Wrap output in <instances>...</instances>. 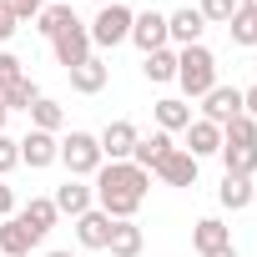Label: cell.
I'll return each mask as SVG.
<instances>
[{"mask_svg":"<svg viewBox=\"0 0 257 257\" xmlns=\"http://www.w3.org/2000/svg\"><path fill=\"white\" fill-rule=\"evenodd\" d=\"M16 217V187H6V177H0V222Z\"/></svg>","mask_w":257,"mask_h":257,"instance_id":"e575fe53","label":"cell"},{"mask_svg":"<svg viewBox=\"0 0 257 257\" xmlns=\"http://www.w3.org/2000/svg\"><path fill=\"white\" fill-rule=\"evenodd\" d=\"M41 101V86L31 76H16V81H0V106L6 111H31Z\"/></svg>","mask_w":257,"mask_h":257,"instance_id":"44dd1931","label":"cell"},{"mask_svg":"<svg viewBox=\"0 0 257 257\" xmlns=\"http://www.w3.org/2000/svg\"><path fill=\"white\" fill-rule=\"evenodd\" d=\"M177 142L167 137V132H152V137H137V152H132V162L142 167V172H157L162 162H167V152H172Z\"/></svg>","mask_w":257,"mask_h":257,"instance_id":"ffe728a7","label":"cell"},{"mask_svg":"<svg viewBox=\"0 0 257 257\" xmlns=\"http://www.w3.org/2000/svg\"><path fill=\"white\" fill-rule=\"evenodd\" d=\"M212 257H237V247H222V252H212Z\"/></svg>","mask_w":257,"mask_h":257,"instance_id":"74e56055","label":"cell"},{"mask_svg":"<svg viewBox=\"0 0 257 257\" xmlns=\"http://www.w3.org/2000/svg\"><path fill=\"white\" fill-rule=\"evenodd\" d=\"M16 217L31 227V237H36V242H46V232L61 222V212H56V202H51V197H31V202H26Z\"/></svg>","mask_w":257,"mask_h":257,"instance_id":"ac0fdd59","label":"cell"},{"mask_svg":"<svg viewBox=\"0 0 257 257\" xmlns=\"http://www.w3.org/2000/svg\"><path fill=\"white\" fill-rule=\"evenodd\" d=\"M51 51H56V66H81V61H91L96 51H91V31H86V21H71V26H61L56 31V41H51Z\"/></svg>","mask_w":257,"mask_h":257,"instance_id":"5b68a950","label":"cell"},{"mask_svg":"<svg viewBox=\"0 0 257 257\" xmlns=\"http://www.w3.org/2000/svg\"><path fill=\"white\" fill-rule=\"evenodd\" d=\"M132 16L137 11H126L121 0H111V6H96V21L86 26L91 31V51H116L132 41Z\"/></svg>","mask_w":257,"mask_h":257,"instance_id":"3957f363","label":"cell"},{"mask_svg":"<svg viewBox=\"0 0 257 257\" xmlns=\"http://www.w3.org/2000/svg\"><path fill=\"white\" fill-rule=\"evenodd\" d=\"M96 6H111V0H96Z\"/></svg>","mask_w":257,"mask_h":257,"instance_id":"7bdbcfd3","label":"cell"},{"mask_svg":"<svg viewBox=\"0 0 257 257\" xmlns=\"http://www.w3.org/2000/svg\"><path fill=\"white\" fill-rule=\"evenodd\" d=\"M61 162V137H51V132H31L21 137V167H31V172H46V167H56Z\"/></svg>","mask_w":257,"mask_h":257,"instance_id":"52a82bcc","label":"cell"},{"mask_svg":"<svg viewBox=\"0 0 257 257\" xmlns=\"http://www.w3.org/2000/svg\"><path fill=\"white\" fill-rule=\"evenodd\" d=\"M71 21H76V11H71V6H46V11L36 16V31H41L46 41H56V31H61V26H71Z\"/></svg>","mask_w":257,"mask_h":257,"instance_id":"83f0119b","label":"cell"},{"mask_svg":"<svg viewBox=\"0 0 257 257\" xmlns=\"http://www.w3.org/2000/svg\"><path fill=\"white\" fill-rule=\"evenodd\" d=\"M152 116H157V132L177 137V132H187V126H192V101H182V96H162V101L152 106Z\"/></svg>","mask_w":257,"mask_h":257,"instance_id":"e0dca14e","label":"cell"},{"mask_svg":"<svg viewBox=\"0 0 257 257\" xmlns=\"http://www.w3.org/2000/svg\"><path fill=\"white\" fill-rule=\"evenodd\" d=\"M26 116H31V126H36V132H51V137L66 126V111H61V101H51V96H41Z\"/></svg>","mask_w":257,"mask_h":257,"instance_id":"484cf974","label":"cell"},{"mask_svg":"<svg viewBox=\"0 0 257 257\" xmlns=\"http://www.w3.org/2000/svg\"><path fill=\"white\" fill-rule=\"evenodd\" d=\"M46 6H71V0H46Z\"/></svg>","mask_w":257,"mask_h":257,"instance_id":"60d3db41","label":"cell"},{"mask_svg":"<svg viewBox=\"0 0 257 257\" xmlns=\"http://www.w3.org/2000/svg\"><path fill=\"white\" fill-rule=\"evenodd\" d=\"M177 86H182V101H202V96L217 86V56H212L207 46L177 51Z\"/></svg>","mask_w":257,"mask_h":257,"instance_id":"7a4b0ae2","label":"cell"},{"mask_svg":"<svg viewBox=\"0 0 257 257\" xmlns=\"http://www.w3.org/2000/svg\"><path fill=\"white\" fill-rule=\"evenodd\" d=\"M6 6H11L16 21H36V16L46 11V0H6Z\"/></svg>","mask_w":257,"mask_h":257,"instance_id":"1f68e13d","label":"cell"},{"mask_svg":"<svg viewBox=\"0 0 257 257\" xmlns=\"http://www.w3.org/2000/svg\"><path fill=\"white\" fill-rule=\"evenodd\" d=\"M182 137H187V147H182V152H187V157H197V162L222 152V126H212V121H202V116H192V126H187Z\"/></svg>","mask_w":257,"mask_h":257,"instance_id":"5bb4252c","label":"cell"},{"mask_svg":"<svg viewBox=\"0 0 257 257\" xmlns=\"http://www.w3.org/2000/svg\"><path fill=\"white\" fill-rule=\"evenodd\" d=\"M6 116H11V111H6V106H0V132H6Z\"/></svg>","mask_w":257,"mask_h":257,"instance_id":"f35d334b","label":"cell"},{"mask_svg":"<svg viewBox=\"0 0 257 257\" xmlns=\"http://www.w3.org/2000/svg\"><path fill=\"white\" fill-rule=\"evenodd\" d=\"M202 31H207V21L197 16V6H182V11H172V16H167V46H172V51L202 46Z\"/></svg>","mask_w":257,"mask_h":257,"instance_id":"ba28073f","label":"cell"},{"mask_svg":"<svg viewBox=\"0 0 257 257\" xmlns=\"http://www.w3.org/2000/svg\"><path fill=\"white\" fill-rule=\"evenodd\" d=\"M232 116H242V86H212L207 96H202V121H212V126H227Z\"/></svg>","mask_w":257,"mask_h":257,"instance_id":"9c48e42d","label":"cell"},{"mask_svg":"<svg viewBox=\"0 0 257 257\" xmlns=\"http://www.w3.org/2000/svg\"><path fill=\"white\" fill-rule=\"evenodd\" d=\"M242 111L257 121V86H247V91H242Z\"/></svg>","mask_w":257,"mask_h":257,"instance_id":"d590c367","label":"cell"},{"mask_svg":"<svg viewBox=\"0 0 257 257\" xmlns=\"http://www.w3.org/2000/svg\"><path fill=\"white\" fill-rule=\"evenodd\" d=\"M142 247H147V237L137 222H111V242H106L111 257H142Z\"/></svg>","mask_w":257,"mask_h":257,"instance_id":"7402d4cb","label":"cell"},{"mask_svg":"<svg viewBox=\"0 0 257 257\" xmlns=\"http://www.w3.org/2000/svg\"><path fill=\"white\" fill-rule=\"evenodd\" d=\"M132 46H137L142 56L162 51V46H167V16H162V11H137V16H132Z\"/></svg>","mask_w":257,"mask_h":257,"instance_id":"30bf717a","label":"cell"},{"mask_svg":"<svg viewBox=\"0 0 257 257\" xmlns=\"http://www.w3.org/2000/svg\"><path fill=\"white\" fill-rule=\"evenodd\" d=\"M137 137H142V132H137V121L116 116V121H106V126H101V137H96V142H101V157H106V162H132Z\"/></svg>","mask_w":257,"mask_h":257,"instance_id":"8992f818","label":"cell"},{"mask_svg":"<svg viewBox=\"0 0 257 257\" xmlns=\"http://www.w3.org/2000/svg\"><path fill=\"white\" fill-rule=\"evenodd\" d=\"M16 31H21V21L11 16V6H6V0H0V41H11Z\"/></svg>","mask_w":257,"mask_h":257,"instance_id":"836d02e7","label":"cell"},{"mask_svg":"<svg viewBox=\"0 0 257 257\" xmlns=\"http://www.w3.org/2000/svg\"><path fill=\"white\" fill-rule=\"evenodd\" d=\"M61 167L71 172V177H96L101 167H106V157H101V142H96V132H66L61 137Z\"/></svg>","mask_w":257,"mask_h":257,"instance_id":"277c9868","label":"cell"},{"mask_svg":"<svg viewBox=\"0 0 257 257\" xmlns=\"http://www.w3.org/2000/svg\"><path fill=\"white\" fill-rule=\"evenodd\" d=\"M41 242L31 237V227L21 222V217H6L0 222V257H31Z\"/></svg>","mask_w":257,"mask_h":257,"instance_id":"d6986e66","label":"cell"},{"mask_svg":"<svg viewBox=\"0 0 257 257\" xmlns=\"http://www.w3.org/2000/svg\"><path fill=\"white\" fill-rule=\"evenodd\" d=\"M66 76H71V91H81V96H101V91H106V81H111V66H106L101 56H91V61L71 66Z\"/></svg>","mask_w":257,"mask_h":257,"instance_id":"9a60e30c","label":"cell"},{"mask_svg":"<svg viewBox=\"0 0 257 257\" xmlns=\"http://www.w3.org/2000/svg\"><path fill=\"white\" fill-rule=\"evenodd\" d=\"M91 192H96V207L111 222H137V212L152 192V172H142L137 162H106L91 177Z\"/></svg>","mask_w":257,"mask_h":257,"instance_id":"6da1fadb","label":"cell"},{"mask_svg":"<svg viewBox=\"0 0 257 257\" xmlns=\"http://www.w3.org/2000/svg\"><path fill=\"white\" fill-rule=\"evenodd\" d=\"M217 157H222V172L227 177H247V182L257 177V147H222Z\"/></svg>","mask_w":257,"mask_h":257,"instance_id":"d4e9b609","label":"cell"},{"mask_svg":"<svg viewBox=\"0 0 257 257\" xmlns=\"http://www.w3.org/2000/svg\"><path fill=\"white\" fill-rule=\"evenodd\" d=\"M252 187H257V182H247V177H227V172H222L217 202H222L227 212H247V207H252Z\"/></svg>","mask_w":257,"mask_h":257,"instance_id":"cb8c5ba5","label":"cell"},{"mask_svg":"<svg viewBox=\"0 0 257 257\" xmlns=\"http://www.w3.org/2000/svg\"><path fill=\"white\" fill-rule=\"evenodd\" d=\"M46 257H76V252H46Z\"/></svg>","mask_w":257,"mask_h":257,"instance_id":"ab89813d","label":"cell"},{"mask_svg":"<svg viewBox=\"0 0 257 257\" xmlns=\"http://www.w3.org/2000/svg\"><path fill=\"white\" fill-rule=\"evenodd\" d=\"M222 147H257V121H252L247 111L222 126Z\"/></svg>","mask_w":257,"mask_h":257,"instance_id":"4316f807","label":"cell"},{"mask_svg":"<svg viewBox=\"0 0 257 257\" xmlns=\"http://www.w3.org/2000/svg\"><path fill=\"white\" fill-rule=\"evenodd\" d=\"M76 242H81L86 252H106V242H111V217H106L101 207L81 212V217H76Z\"/></svg>","mask_w":257,"mask_h":257,"instance_id":"4fadbf2b","label":"cell"},{"mask_svg":"<svg viewBox=\"0 0 257 257\" xmlns=\"http://www.w3.org/2000/svg\"><path fill=\"white\" fill-rule=\"evenodd\" d=\"M197 172H202V162H197V157H187L182 147H172V152H167V162H162L152 177H162L167 187H197Z\"/></svg>","mask_w":257,"mask_h":257,"instance_id":"7c38bea8","label":"cell"},{"mask_svg":"<svg viewBox=\"0 0 257 257\" xmlns=\"http://www.w3.org/2000/svg\"><path fill=\"white\" fill-rule=\"evenodd\" d=\"M16 167H21V142L0 132V177H11Z\"/></svg>","mask_w":257,"mask_h":257,"instance_id":"4dcf8cb0","label":"cell"},{"mask_svg":"<svg viewBox=\"0 0 257 257\" xmlns=\"http://www.w3.org/2000/svg\"><path fill=\"white\" fill-rule=\"evenodd\" d=\"M252 207H257V187H252Z\"/></svg>","mask_w":257,"mask_h":257,"instance_id":"b9f144b4","label":"cell"},{"mask_svg":"<svg viewBox=\"0 0 257 257\" xmlns=\"http://www.w3.org/2000/svg\"><path fill=\"white\" fill-rule=\"evenodd\" d=\"M227 36H232V46H247V51H257V16L237 11V16L227 21Z\"/></svg>","mask_w":257,"mask_h":257,"instance_id":"f1b7e54d","label":"cell"},{"mask_svg":"<svg viewBox=\"0 0 257 257\" xmlns=\"http://www.w3.org/2000/svg\"><path fill=\"white\" fill-rule=\"evenodd\" d=\"M192 247H197V257H212V252L232 247V227H227L222 217H202V222L192 227Z\"/></svg>","mask_w":257,"mask_h":257,"instance_id":"2e32d148","label":"cell"},{"mask_svg":"<svg viewBox=\"0 0 257 257\" xmlns=\"http://www.w3.org/2000/svg\"><path fill=\"white\" fill-rule=\"evenodd\" d=\"M197 16H202L207 26H227V21L237 16V0H197Z\"/></svg>","mask_w":257,"mask_h":257,"instance_id":"f546056e","label":"cell"},{"mask_svg":"<svg viewBox=\"0 0 257 257\" xmlns=\"http://www.w3.org/2000/svg\"><path fill=\"white\" fill-rule=\"evenodd\" d=\"M51 202H56V212H61V217H71V222H76L81 212H91V207H96V192H91L81 177H66V182L51 192Z\"/></svg>","mask_w":257,"mask_h":257,"instance_id":"8fae6325","label":"cell"},{"mask_svg":"<svg viewBox=\"0 0 257 257\" xmlns=\"http://www.w3.org/2000/svg\"><path fill=\"white\" fill-rule=\"evenodd\" d=\"M142 76H147L152 86H172V81H177V51H172V46H162V51L142 56Z\"/></svg>","mask_w":257,"mask_h":257,"instance_id":"603a6c76","label":"cell"},{"mask_svg":"<svg viewBox=\"0 0 257 257\" xmlns=\"http://www.w3.org/2000/svg\"><path fill=\"white\" fill-rule=\"evenodd\" d=\"M16 76H26V71H21V56L0 51V81H16Z\"/></svg>","mask_w":257,"mask_h":257,"instance_id":"d6a6232c","label":"cell"},{"mask_svg":"<svg viewBox=\"0 0 257 257\" xmlns=\"http://www.w3.org/2000/svg\"><path fill=\"white\" fill-rule=\"evenodd\" d=\"M237 11H247V16H257V0H237Z\"/></svg>","mask_w":257,"mask_h":257,"instance_id":"8d00e7d4","label":"cell"}]
</instances>
